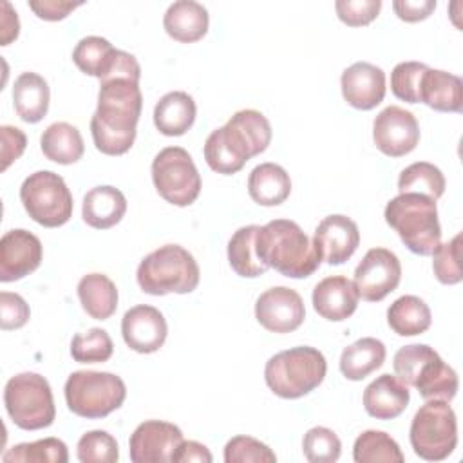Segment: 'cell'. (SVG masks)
<instances>
[{"instance_id":"ba28073f","label":"cell","mask_w":463,"mask_h":463,"mask_svg":"<svg viewBox=\"0 0 463 463\" xmlns=\"http://www.w3.org/2000/svg\"><path fill=\"white\" fill-rule=\"evenodd\" d=\"M409 439L421 459L441 461L449 458L458 445L456 414L449 402L427 400L412 418Z\"/></svg>"},{"instance_id":"9c48e42d","label":"cell","mask_w":463,"mask_h":463,"mask_svg":"<svg viewBox=\"0 0 463 463\" xmlns=\"http://www.w3.org/2000/svg\"><path fill=\"white\" fill-rule=\"evenodd\" d=\"M20 201L29 217L45 228H58L72 215V194L63 177L51 170L27 175L20 186Z\"/></svg>"},{"instance_id":"4dcf8cb0","label":"cell","mask_w":463,"mask_h":463,"mask_svg":"<svg viewBox=\"0 0 463 463\" xmlns=\"http://www.w3.org/2000/svg\"><path fill=\"white\" fill-rule=\"evenodd\" d=\"M412 387L423 400L450 402L458 392V374L439 354H434L421 365Z\"/></svg>"},{"instance_id":"ab89813d","label":"cell","mask_w":463,"mask_h":463,"mask_svg":"<svg viewBox=\"0 0 463 463\" xmlns=\"http://www.w3.org/2000/svg\"><path fill=\"white\" fill-rule=\"evenodd\" d=\"M76 456L81 463H116L119 458L118 441L107 430H89L80 438Z\"/></svg>"},{"instance_id":"d6986e66","label":"cell","mask_w":463,"mask_h":463,"mask_svg":"<svg viewBox=\"0 0 463 463\" xmlns=\"http://www.w3.org/2000/svg\"><path fill=\"white\" fill-rule=\"evenodd\" d=\"M340 87L344 99L351 107L371 110L383 101L385 72L369 61H356L342 72Z\"/></svg>"},{"instance_id":"c3c4849f","label":"cell","mask_w":463,"mask_h":463,"mask_svg":"<svg viewBox=\"0 0 463 463\" xmlns=\"http://www.w3.org/2000/svg\"><path fill=\"white\" fill-rule=\"evenodd\" d=\"M81 2H65V0H31L29 7L42 20L56 22L63 20L71 11L80 7Z\"/></svg>"},{"instance_id":"ac0fdd59","label":"cell","mask_w":463,"mask_h":463,"mask_svg":"<svg viewBox=\"0 0 463 463\" xmlns=\"http://www.w3.org/2000/svg\"><path fill=\"white\" fill-rule=\"evenodd\" d=\"M121 335L132 351L148 354L163 347L168 335V326L159 309L139 304L123 315Z\"/></svg>"},{"instance_id":"52a82bcc","label":"cell","mask_w":463,"mask_h":463,"mask_svg":"<svg viewBox=\"0 0 463 463\" xmlns=\"http://www.w3.org/2000/svg\"><path fill=\"white\" fill-rule=\"evenodd\" d=\"M4 403L13 423L24 430L45 429L56 418L51 385L38 373H20L9 378Z\"/></svg>"},{"instance_id":"816d5d0a","label":"cell","mask_w":463,"mask_h":463,"mask_svg":"<svg viewBox=\"0 0 463 463\" xmlns=\"http://www.w3.org/2000/svg\"><path fill=\"white\" fill-rule=\"evenodd\" d=\"M2 9H4V14H2V45H9L11 40H14L18 36L20 24H18L16 11L11 9L9 2H2Z\"/></svg>"},{"instance_id":"cb8c5ba5","label":"cell","mask_w":463,"mask_h":463,"mask_svg":"<svg viewBox=\"0 0 463 463\" xmlns=\"http://www.w3.org/2000/svg\"><path fill=\"white\" fill-rule=\"evenodd\" d=\"M127 212V199L121 190L103 184L90 188L83 197V221L98 230L116 226Z\"/></svg>"},{"instance_id":"7402d4cb","label":"cell","mask_w":463,"mask_h":463,"mask_svg":"<svg viewBox=\"0 0 463 463\" xmlns=\"http://www.w3.org/2000/svg\"><path fill=\"white\" fill-rule=\"evenodd\" d=\"M208 11L194 0H177L168 5L163 16L166 34L181 43H194L208 33Z\"/></svg>"},{"instance_id":"277c9868","label":"cell","mask_w":463,"mask_h":463,"mask_svg":"<svg viewBox=\"0 0 463 463\" xmlns=\"http://www.w3.org/2000/svg\"><path fill=\"white\" fill-rule=\"evenodd\" d=\"M327 371L324 354L309 345H298L273 354L264 367L266 385L280 398L297 400L317 389Z\"/></svg>"},{"instance_id":"44dd1931","label":"cell","mask_w":463,"mask_h":463,"mask_svg":"<svg viewBox=\"0 0 463 463\" xmlns=\"http://www.w3.org/2000/svg\"><path fill=\"white\" fill-rule=\"evenodd\" d=\"M411 394L403 382L392 374H382L364 391V407L376 420H392L409 405Z\"/></svg>"},{"instance_id":"3957f363","label":"cell","mask_w":463,"mask_h":463,"mask_svg":"<svg viewBox=\"0 0 463 463\" xmlns=\"http://www.w3.org/2000/svg\"><path fill=\"white\" fill-rule=\"evenodd\" d=\"M385 222L416 255H432L441 242L436 201L421 194H400L383 212Z\"/></svg>"},{"instance_id":"7a4b0ae2","label":"cell","mask_w":463,"mask_h":463,"mask_svg":"<svg viewBox=\"0 0 463 463\" xmlns=\"http://www.w3.org/2000/svg\"><path fill=\"white\" fill-rule=\"evenodd\" d=\"M255 246L259 259L268 268L289 279H306L322 262L309 237L289 219H275L259 226Z\"/></svg>"},{"instance_id":"4fadbf2b","label":"cell","mask_w":463,"mask_h":463,"mask_svg":"<svg viewBox=\"0 0 463 463\" xmlns=\"http://www.w3.org/2000/svg\"><path fill=\"white\" fill-rule=\"evenodd\" d=\"M255 318L271 333H291L306 318L302 297L286 286H275L260 293L255 302Z\"/></svg>"},{"instance_id":"ee69618b","label":"cell","mask_w":463,"mask_h":463,"mask_svg":"<svg viewBox=\"0 0 463 463\" xmlns=\"http://www.w3.org/2000/svg\"><path fill=\"white\" fill-rule=\"evenodd\" d=\"M434 354H438V353L425 344H411V345L400 347L392 360L396 378L400 382H403L405 385H412L421 365Z\"/></svg>"},{"instance_id":"d590c367","label":"cell","mask_w":463,"mask_h":463,"mask_svg":"<svg viewBox=\"0 0 463 463\" xmlns=\"http://www.w3.org/2000/svg\"><path fill=\"white\" fill-rule=\"evenodd\" d=\"M4 463H67V445L58 438H43L31 443H18L4 456Z\"/></svg>"},{"instance_id":"e575fe53","label":"cell","mask_w":463,"mask_h":463,"mask_svg":"<svg viewBox=\"0 0 463 463\" xmlns=\"http://www.w3.org/2000/svg\"><path fill=\"white\" fill-rule=\"evenodd\" d=\"M353 459L356 463H402L405 456L387 432L365 430L354 441Z\"/></svg>"},{"instance_id":"74e56055","label":"cell","mask_w":463,"mask_h":463,"mask_svg":"<svg viewBox=\"0 0 463 463\" xmlns=\"http://www.w3.org/2000/svg\"><path fill=\"white\" fill-rule=\"evenodd\" d=\"M114 344L105 329L90 327L71 342V356L78 364H103L112 356Z\"/></svg>"},{"instance_id":"60d3db41","label":"cell","mask_w":463,"mask_h":463,"mask_svg":"<svg viewBox=\"0 0 463 463\" xmlns=\"http://www.w3.org/2000/svg\"><path fill=\"white\" fill-rule=\"evenodd\" d=\"M461 233L454 235L449 242L438 244L432 251V269L441 284H458L463 279L461 269Z\"/></svg>"},{"instance_id":"4316f807","label":"cell","mask_w":463,"mask_h":463,"mask_svg":"<svg viewBox=\"0 0 463 463\" xmlns=\"http://www.w3.org/2000/svg\"><path fill=\"white\" fill-rule=\"evenodd\" d=\"M49 85L36 72H22L13 85V105L20 119L25 123H38L45 118L49 109Z\"/></svg>"},{"instance_id":"83f0119b","label":"cell","mask_w":463,"mask_h":463,"mask_svg":"<svg viewBox=\"0 0 463 463\" xmlns=\"http://www.w3.org/2000/svg\"><path fill=\"white\" fill-rule=\"evenodd\" d=\"M78 297L83 311L96 320H107L116 313L118 289L103 273H89L81 277L78 282Z\"/></svg>"},{"instance_id":"7bdbcfd3","label":"cell","mask_w":463,"mask_h":463,"mask_svg":"<svg viewBox=\"0 0 463 463\" xmlns=\"http://www.w3.org/2000/svg\"><path fill=\"white\" fill-rule=\"evenodd\" d=\"M226 463H275V452L251 436H235L224 447Z\"/></svg>"},{"instance_id":"ffe728a7","label":"cell","mask_w":463,"mask_h":463,"mask_svg":"<svg viewBox=\"0 0 463 463\" xmlns=\"http://www.w3.org/2000/svg\"><path fill=\"white\" fill-rule=\"evenodd\" d=\"M358 291L353 280L344 275L326 277L313 289V307L315 311L331 322H342L349 318L358 306Z\"/></svg>"},{"instance_id":"7dc6e473","label":"cell","mask_w":463,"mask_h":463,"mask_svg":"<svg viewBox=\"0 0 463 463\" xmlns=\"http://www.w3.org/2000/svg\"><path fill=\"white\" fill-rule=\"evenodd\" d=\"M2 170H7L11 163H14L27 146V137L18 127L2 125Z\"/></svg>"},{"instance_id":"484cf974","label":"cell","mask_w":463,"mask_h":463,"mask_svg":"<svg viewBox=\"0 0 463 463\" xmlns=\"http://www.w3.org/2000/svg\"><path fill=\"white\" fill-rule=\"evenodd\" d=\"M197 107L190 94L174 90L154 107V125L165 136H183L195 121Z\"/></svg>"},{"instance_id":"2e32d148","label":"cell","mask_w":463,"mask_h":463,"mask_svg":"<svg viewBox=\"0 0 463 463\" xmlns=\"http://www.w3.org/2000/svg\"><path fill=\"white\" fill-rule=\"evenodd\" d=\"M42 262V242L27 230H9L0 239V280L14 282Z\"/></svg>"},{"instance_id":"681fc988","label":"cell","mask_w":463,"mask_h":463,"mask_svg":"<svg viewBox=\"0 0 463 463\" xmlns=\"http://www.w3.org/2000/svg\"><path fill=\"white\" fill-rule=\"evenodd\" d=\"M392 9L403 22H420L430 16L436 9V0H396Z\"/></svg>"},{"instance_id":"f907efd6","label":"cell","mask_w":463,"mask_h":463,"mask_svg":"<svg viewBox=\"0 0 463 463\" xmlns=\"http://www.w3.org/2000/svg\"><path fill=\"white\" fill-rule=\"evenodd\" d=\"M212 454L210 450L199 443V441H181L179 447L174 450L172 454V461L174 463H190V461H197V463H212Z\"/></svg>"},{"instance_id":"d4e9b609","label":"cell","mask_w":463,"mask_h":463,"mask_svg":"<svg viewBox=\"0 0 463 463\" xmlns=\"http://www.w3.org/2000/svg\"><path fill=\"white\" fill-rule=\"evenodd\" d=\"M291 192L289 174L277 163L257 165L248 177V194L260 206H279Z\"/></svg>"},{"instance_id":"f546056e","label":"cell","mask_w":463,"mask_h":463,"mask_svg":"<svg viewBox=\"0 0 463 463\" xmlns=\"http://www.w3.org/2000/svg\"><path fill=\"white\" fill-rule=\"evenodd\" d=\"M385 345L382 340L365 336L342 351L340 371L347 380L358 382L380 369L385 362Z\"/></svg>"},{"instance_id":"f1b7e54d","label":"cell","mask_w":463,"mask_h":463,"mask_svg":"<svg viewBox=\"0 0 463 463\" xmlns=\"http://www.w3.org/2000/svg\"><path fill=\"white\" fill-rule=\"evenodd\" d=\"M40 146L43 156L58 165H72L80 161L85 152L80 130L65 121L49 125L40 137Z\"/></svg>"},{"instance_id":"8992f818","label":"cell","mask_w":463,"mask_h":463,"mask_svg":"<svg viewBox=\"0 0 463 463\" xmlns=\"http://www.w3.org/2000/svg\"><path fill=\"white\" fill-rule=\"evenodd\" d=\"M67 407L81 418L98 420L119 409L127 396L125 382L103 371H76L65 382Z\"/></svg>"},{"instance_id":"f35d334b","label":"cell","mask_w":463,"mask_h":463,"mask_svg":"<svg viewBox=\"0 0 463 463\" xmlns=\"http://www.w3.org/2000/svg\"><path fill=\"white\" fill-rule=\"evenodd\" d=\"M302 450L311 463H335L340 458V438L327 427H313L304 434Z\"/></svg>"},{"instance_id":"7c38bea8","label":"cell","mask_w":463,"mask_h":463,"mask_svg":"<svg viewBox=\"0 0 463 463\" xmlns=\"http://www.w3.org/2000/svg\"><path fill=\"white\" fill-rule=\"evenodd\" d=\"M376 148L389 157H402L412 152L420 141V125L412 112L389 105L373 121Z\"/></svg>"},{"instance_id":"8fae6325","label":"cell","mask_w":463,"mask_h":463,"mask_svg":"<svg viewBox=\"0 0 463 463\" xmlns=\"http://www.w3.org/2000/svg\"><path fill=\"white\" fill-rule=\"evenodd\" d=\"M402 279V264L387 248H371L354 269V286L367 302H380L394 291Z\"/></svg>"},{"instance_id":"bcb514c9","label":"cell","mask_w":463,"mask_h":463,"mask_svg":"<svg viewBox=\"0 0 463 463\" xmlns=\"http://www.w3.org/2000/svg\"><path fill=\"white\" fill-rule=\"evenodd\" d=\"M29 306L20 295L9 291L0 293V327L4 331L24 327L29 320Z\"/></svg>"},{"instance_id":"e0dca14e","label":"cell","mask_w":463,"mask_h":463,"mask_svg":"<svg viewBox=\"0 0 463 463\" xmlns=\"http://www.w3.org/2000/svg\"><path fill=\"white\" fill-rule=\"evenodd\" d=\"M221 128L230 146L244 163L264 152L271 141L269 121L262 112L253 109L235 112Z\"/></svg>"},{"instance_id":"8d00e7d4","label":"cell","mask_w":463,"mask_h":463,"mask_svg":"<svg viewBox=\"0 0 463 463\" xmlns=\"http://www.w3.org/2000/svg\"><path fill=\"white\" fill-rule=\"evenodd\" d=\"M114 51L116 49L109 40L101 36H85L76 43L72 51V61L81 72L99 80L109 67Z\"/></svg>"},{"instance_id":"6da1fadb","label":"cell","mask_w":463,"mask_h":463,"mask_svg":"<svg viewBox=\"0 0 463 463\" xmlns=\"http://www.w3.org/2000/svg\"><path fill=\"white\" fill-rule=\"evenodd\" d=\"M143 96L139 83L128 78H114L99 83L98 107L90 119L96 148L107 156H121L136 139Z\"/></svg>"},{"instance_id":"1f68e13d","label":"cell","mask_w":463,"mask_h":463,"mask_svg":"<svg viewBox=\"0 0 463 463\" xmlns=\"http://www.w3.org/2000/svg\"><path fill=\"white\" fill-rule=\"evenodd\" d=\"M430 322L429 306L416 295H403L387 309V324L400 336L421 335L430 327Z\"/></svg>"},{"instance_id":"836d02e7","label":"cell","mask_w":463,"mask_h":463,"mask_svg":"<svg viewBox=\"0 0 463 463\" xmlns=\"http://www.w3.org/2000/svg\"><path fill=\"white\" fill-rule=\"evenodd\" d=\"M400 194H421L438 201L445 192V177L438 166L418 161L402 170L398 177Z\"/></svg>"},{"instance_id":"9a60e30c","label":"cell","mask_w":463,"mask_h":463,"mask_svg":"<svg viewBox=\"0 0 463 463\" xmlns=\"http://www.w3.org/2000/svg\"><path fill=\"white\" fill-rule=\"evenodd\" d=\"M360 244V232L353 219L347 215H327L324 217L313 235V246L320 260L338 266L344 264L356 251Z\"/></svg>"},{"instance_id":"f6af8a7d","label":"cell","mask_w":463,"mask_h":463,"mask_svg":"<svg viewBox=\"0 0 463 463\" xmlns=\"http://www.w3.org/2000/svg\"><path fill=\"white\" fill-rule=\"evenodd\" d=\"M336 14L338 18L351 25V27H362L371 24L380 9H382V2L380 0H338L335 4Z\"/></svg>"},{"instance_id":"b9f144b4","label":"cell","mask_w":463,"mask_h":463,"mask_svg":"<svg viewBox=\"0 0 463 463\" xmlns=\"http://www.w3.org/2000/svg\"><path fill=\"white\" fill-rule=\"evenodd\" d=\"M429 67L421 61H402L391 72L392 94L407 103H420L421 78Z\"/></svg>"},{"instance_id":"5bb4252c","label":"cell","mask_w":463,"mask_h":463,"mask_svg":"<svg viewBox=\"0 0 463 463\" xmlns=\"http://www.w3.org/2000/svg\"><path fill=\"white\" fill-rule=\"evenodd\" d=\"M181 441L183 432L177 425L146 420L130 434L128 454L134 463H165L172 461V454Z\"/></svg>"},{"instance_id":"30bf717a","label":"cell","mask_w":463,"mask_h":463,"mask_svg":"<svg viewBox=\"0 0 463 463\" xmlns=\"http://www.w3.org/2000/svg\"><path fill=\"white\" fill-rule=\"evenodd\" d=\"M152 181L157 194L175 206H190L201 192L197 166L181 146H166L154 157Z\"/></svg>"},{"instance_id":"5b68a950","label":"cell","mask_w":463,"mask_h":463,"mask_svg":"<svg viewBox=\"0 0 463 463\" xmlns=\"http://www.w3.org/2000/svg\"><path fill=\"white\" fill-rule=\"evenodd\" d=\"M199 264L179 244H165L148 253L137 266V284L148 295L192 293L199 284Z\"/></svg>"},{"instance_id":"d6a6232c","label":"cell","mask_w":463,"mask_h":463,"mask_svg":"<svg viewBox=\"0 0 463 463\" xmlns=\"http://www.w3.org/2000/svg\"><path fill=\"white\" fill-rule=\"evenodd\" d=\"M257 224L242 226L232 235L228 242V262L237 275L246 279L260 277L268 271V266L257 255Z\"/></svg>"},{"instance_id":"603a6c76","label":"cell","mask_w":463,"mask_h":463,"mask_svg":"<svg viewBox=\"0 0 463 463\" xmlns=\"http://www.w3.org/2000/svg\"><path fill=\"white\" fill-rule=\"evenodd\" d=\"M420 101L439 112H461L463 109L461 78L439 69H427L421 78Z\"/></svg>"}]
</instances>
